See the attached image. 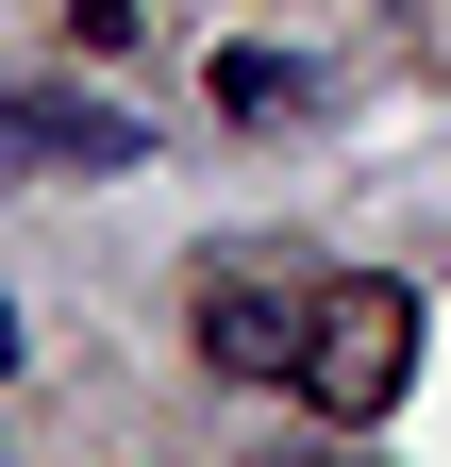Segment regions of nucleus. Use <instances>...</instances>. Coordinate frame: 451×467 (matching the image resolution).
<instances>
[{"label": "nucleus", "mask_w": 451, "mask_h": 467, "mask_svg": "<svg viewBox=\"0 0 451 467\" xmlns=\"http://www.w3.org/2000/svg\"><path fill=\"white\" fill-rule=\"evenodd\" d=\"M402 384H418V284L402 267H334L301 301V400L318 418H384Z\"/></svg>", "instance_id": "1"}, {"label": "nucleus", "mask_w": 451, "mask_h": 467, "mask_svg": "<svg viewBox=\"0 0 451 467\" xmlns=\"http://www.w3.org/2000/svg\"><path fill=\"white\" fill-rule=\"evenodd\" d=\"M0 167H134V117H100V100H34V84H0Z\"/></svg>", "instance_id": "2"}, {"label": "nucleus", "mask_w": 451, "mask_h": 467, "mask_svg": "<svg viewBox=\"0 0 451 467\" xmlns=\"http://www.w3.org/2000/svg\"><path fill=\"white\" fill-rule=\"evenodd\" d=\"M201 350H217L235 384H301V317L251 301V284H217V301H201Z\"/></svg>", "instance_id": "3"}, {"label": "nucleus", "mask_w": 451, "mask_h": 467, "mask_svg": "<svg viewBox=\"0 0 451 467\" xmlns=\"http://www.w3.org/2000/svg\"><path fill=\"white\" fill-rule=\"evenodd\" d=\"M0 368H17V301H0Z\"/></svg>", "instance_id": "4"}]
</instances>
